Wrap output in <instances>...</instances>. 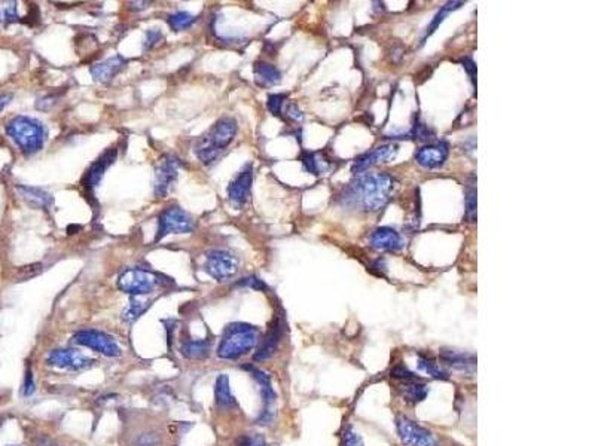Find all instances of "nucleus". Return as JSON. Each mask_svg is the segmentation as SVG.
I'll return each instance as SVG.
<instances>
[{
	"instance_id": "nucleus-1",
	"label": "nucleus",
	"mask_w": 595,
	"mask_h": 446,
	"mask_svg": "<svg viewBox=\"0 0 595 446\" xmlns=\"http://www.w3.org/2000/svg\"><path fill=\"white\" fill-rule=\"evenodd\" d=\"M396 180L387 173L357 174L339 195L342 207L357 211H378L383 208L394 192Z\"/></svg>"
},
{
	"instance_id": "nucleus-2",
	"label": "nucleus",
	"mask_w": 595,
	"mask_h": 446,
	"mask_svg": "<svg viewBox=\"0 0 595 446\" xmlns=\"http://www.w3.org/2000/svg\"><path fill=\"white\" fill-rule=\"evenodd\" d=\"M238 125L233 118H222L214 124L206 134L196 140L194 146L195 156L204 165H211L222 155L225 149L237 136Z\"/></svg>"
},
{
	"instance_id": "nucleus-3",
	"label": "nucleus",
	"mask_w": 595,
	"mask_h": 446,
	"mask_svg": "<svg viewBox=\"0 0 595 446\" xmlns=\"http://www.w3.org/2000/svg\"><path fill=\"white\" fill-rule=\"evenodd\" d=\"M6 134L20 147L24 155H33L43 147L48 137V129L41 121L20 115V117L8 121Z\"/></svg>"
},
{
	"instance_id": "nucleus-4",
	"label": "nucleus",
	"mask_w": 595,
	"mask_h": 446,
	"mask_svg": "<svg viewBox=\"0 0 595 446\" xmlns=\"http://www.w3.org/2000/svg\"><path fill=\"white\" fill-rule=\"evenodd\" d=\"M259 339L258 327L247 323L226 326L218 349V356L225 360H237L251 353Z\"/></svg>"
},
{
	"instance_id": "nucleus-5",
	"label": "nucleus",
	"mask_w": 595,
	"mask_h": 446,
	"mask_svg": "<svg viewBox=\"0 0 595 446\" xmlns=\"http://www.w3.org/2000/svg\"><path fill=\"white\" fill-rule=\"evenodd\" d=\"M165 283L167 280L164 275L142 268L127 270L118 278V287L131 296H146Z\"/></svg>"
},
{
	"instance_id": "nucleus-6",
	"label": "nucleus",
	"mask_w": 595,
	"mask_h": 446,
	"mask_svg": "<svg viewBox=\"0 0 595 446\" xmlns=\"http://www.w3.org/2000/svg\"><path fill=\"white\" fill-rule=\"evenodd\" d=\"M195 229V221L189 213L181 210L177 206H172L165 208L159 214V223L157 230L155 243L161 241L169 234H189Z\"/></svg>"
},
{
	"instance_id": "nucleus-7",
	"label": "nucleus",
	"mask_w": 595,
	"mask_h": 446,
	"mask_svg": "<svg viewBox=\"0 0 595 446\" xmlns=\"http://www.w3.org/2000/svg\"><path fill=\"white\" fill-rule=\"evenodd\" d=\"M204 270L218 282H226L238 272V259L228 252L213 250L206 256Z\"/></svg>"
},
{
	"instance_id": "nucleus-8",
	"label": "nucleus",
	"mask_w": 595,
	"mask_h": 446,
	"mask_svg": "<svg viewBox=\"0 0 595 446\" xmlns=\"http://www.w3.org/2000/svg\"><path fill=\"white\" fill-rule=\"evenodd\" d=\"M75 342L79 345H84L87 349H91L97 353H100L106 357H120L121 349L110 335L100 332V330H80L75 335Z\"/></svg>"
},
{
	"instance_id": "nucleus-9",
	"label": "nucleus",
	"mask_w": 595,
	"mask_h": 446,
	"mask_svg": "<svg viewBox=\"0 0 595 446\" xmlns=\"http://www.w3.org/2000/svg\"><path fill=\"white\" fill-rule=\"evenodd\" d=\"M396 430H398L402 443L406 446H436L433 435L408 417L396 418Z\"/></svg>"
},
{
	"instance_id": "nucleus-10",
	"label": "nucleus",
	"mask_w": 595,
	"mask_h": 446,
	"mask_svg": "<svg viewBox=\"0 0 595 446\" xmlns=\"http://www.w3.org/2000/svg\"><path fill=\"white\" fill-rule=\"evenodd\" d=\"M244 371L251 372V375L255 378V381L260 386V395L263 400V410L258 420L259 424L267 425L273 421L274 417V405H275V391L271 384V378L267 372H263L255 366H243Z\"/></svg>"
},
{
	"instance_id": "nucleus-11",
	"label": "nucleus",
	"mask_w": 595,
	"mask_h": 446,
	"mask_svg": "<svg viewBox=\"0 0 595 446\" xmlns=\"http://www.w3.org/2000/svg\"><path fill=\"white\" fill-rule=\"evenodd\" d=\"M46 363L53 368L78 372V371H87L93 368L95 361L78 350L64 349V350H54L49 353Z\"/></svg>"
},
{
	"instance_id": "nucleus-12",
	"label": "nucleus",
	"mask_w": 595,
	"mask_h": 446,
	"mask_svg": "<svg viewBox=\"0 0 595 446\" xmlns=\"http://www.w3.org/2000/svg\"><path fill=\"white\" fill-rule=\"evenodd\" d=\"M180 170V161L173 155H164L155 170L154 192L158 198H164L177 180Z\"/></svg>"
},
{
	"instance_id": "nucleus-13",
	"label": "nucleus",
	"mask_w": 595,
	"mask_h": 446,
	"mask_svg": "<svg viewBox=\"0 0 595 446\" xmlns=\"http://www.w3.org/2000/svg\"><path fill=\"white\" fill-rule=\"evenodd\" d=\"M252 184H253V167H252V164H247L228 186V198L231 204L241 208L247 201H249Z\"/></svg>"
},
{
	"instance_id": "nucleus-14",
	"label": "nucleus",
	"mask_w": 595,
	"mask_h": 446,
	"mask_svg": "<svg viewBox=\"0 0 595 446\" xmlns=\"http://www.w3.org/2000/svg\"><path fill=\"white\" fill-rule=\"evenodd\" d=\"M450 155V146L446 142L426 144L416 152V161L423 169H441Z\"/></svg>"
},
{
	"instance_id": "nucleus-15",
	"label": "nucleus",
	"mask_w": 595,
	"mask_h": 446,
	"mask_svg": "<svg viewBox=\"0 0 595 446\" xmlns=\"http://www.w3.org/2000/svg\"><path fill=\"white\" fill-rule=\"evenodd\" d=\"M396 154H398V146L396 144H383V146H378L372 151L367 152L360 155L352 167V171L354 174H363L367 170L375 167V165L381 164V162H387L389 159L394 158Z\"/></svg>"
},
{
	"instance_id": "nucleus-16",
	"label": "nucleus",
	"mask_w": 595,
	"mask_h": 446,
	"mask_svg": "<svg viewBox=\"0 0 595 446\" xmlns=\"http://www.w3.org/2000/svg\"><path fill=\"white\" fill-rule=\"evenodd\" d=\"M117 155H118L117 147H110L100 158L94 161L91 164V167L87 170L85 176L82 177V186H84L87 191L93 192L98 186V184H100L105 171L115 162V159H117Z\"/></svg>"
},
{
	"instance_id": "nucleus-17",
	"label": "nucleus",
	"mask_w": 595,
	"mask_h": 446,
	"mask_svg": "<svg viewBox=\"0 0 595 446\" xmlns=\"http://www.w3.org/2000/svg\"><path fill=\"white\" fill-rule=\"evenodd\" d=\"M369 244L372 249L378 252H398L404 247V240L396 229L381 226L377 228L371 234Z\"/></svg>"
},
{
	"instance_id": "nucleus-18",
	"label": "nucleus",
	"mask_w": 595,
	"mask_h": 446,
	"mask_svg": "<svg viewBox=\"0 0 595 446\" xmlns=\"http://www.w3.org/2000/svg\"><path fill=\"white\" fill-rule=\"evenodd\" d=\"M283 336V322L280 317H275V320L273 322L268 334L265 335V338L262 339L260 345L258 346V350L255 353V360L256 361H265L268 359H271L274 356V353L278 349V344L282 341Z\"/></svg>"
},
{
	"instance_id": "nucleus-19",
	"label": "nucleus",
	"mask_w": 595,
	"mask_h": 446,
	"mask_svg": "<svg viewBox=\"0 0 595 446\" xmlns=\"http://www.w3.org/2000/svg\"><path fill=\"white\" fill-rule=\"evenodd\" d=\"M127 63L128 61L124 57L115 55V57H110V58H107L102 63H97V64L91 65L90 72H91L94 80L100 82V84H109V82L115 76L120 75L124 70Z\"/></svg>"
},
{
	"instance_id": "nucleus-20",
	"label": "nucleus",
	"mask_w": 595,
	"mask_h": 446,
	"mask_svg": "<svg viewBox=\"0 0 595 446\" xmlns=\"http://www.w3.org/2000/svg\"><path fill=\"white\" fill-rule=\"evenodd\" d=\"M441 359L446 365L456 371L473 373L476 368V357L465 351H456L451 349H443L441 351Z\"/></svg>"
},
{
	"instance_id": "nucleus-21",
	"label": "nucleus",
	"mask_w": 595,
	"mask_h": 446,
	"mask_svg": "<svg viewBox=\"0 0 595 446\" xmlns=\"http://www.w3.org/2000/svg\"><path fill=\"white\" fill-rule=\"evenodd\" d=\"M16 192L23 198V200L30 204L31 207H36V208H48L49 206L53 204V195L48 193L45 189L42 188H35V186H16Z\"/></svg>"
},
{
	"instance_id": "nucleus-22",
	"label": "nucleus",
	"mask_w": 595,
	"mask_h": 446,
	"mask_svg": "<svg viewBox=\"0 0 595 446\" xmlns=\"http://www.w3.org/2000/svg\"><path fill=\"white\" fill-rule=\"evenodd\" d=\"M253 72H255L256 84L260 87H274L282 82V72L270 63L258 61L255 64Z\"/></svg>"
},
{
	"instance_id": "nucleus-23",
	"label": "nucleus",
	"mask_w": 595,
	"mask_h": 446,
	"mask_svg": "<svg viewBox=\"0 0 595 446\" xmlns=\"http://www.w3.org/2000/svg\"><path fill=\"white\" fill-rule=\"evenodd\" d=\"M214 399L221 409H233L237 406L236 398L231 393L229 387V376L222 373L218 376L216 384H214Z\"/></svg>"
},
{
	"instance_id": "nucleus-24",
	"label": "nucleus",
	"mask_w": 595,
	"mask_h": 446,
	"mask_svg": "<svg viewBox=\"0 0 595 446\" xmlns=\"http://www.w3.org/2000/svg\"><path fill=\"white\" fill-rule=\"evenodd\" d=\"M399 391L406 402L416 405L426 399L428 388L424 383L417 381V378H416V379H411V381H401Z\"/></svg>"
},
{
	"instance_id": "nucleus-25",
	"label": "nucleus",
	"mask_w": 595,
	"mask_h": 446,
	"mask_svg": "<svg viewBox=\"0 0 595 446\" xmlns=\"http://www.w3.org/2000/svg\"><path fill=\"white\" fill-rule=\"evenodd\" d=\"M211 350V339H191L180 346V353L191 360H204Z\"/></svg>"
},
{
	"instance_id": "nucleus-26",
	"label": "nucleus",
	"mask_w": 595,
	"mask_h": 446,
	"mask_svg": "<svg viewBox=\"0 0 595 446\" xmlns=\"http://www.w3.org/2000/svg\"><path fill=\"white\" fill-rule=\"evenodd\" d=\"M151 307V301L144 299L143 296H131L130 299V305L128 308H125V311L122 312V319L128 323L137 320L142 314Z\"/></svg>"
},
{
	"instance_id": "nucleus-27",
	"label": "nucleus",
	"mask_w": 595,
	"mask_h": 446,
	"mask_svg": "<svg viewBox=\"0 0 595 446\" xmlns=\"http://www.w3.org/2000/svg\"><path fill=\"white\" fill-rule=\"evenodd\" d=\"M461 5H463V2H448V4H445V5H443L439 11H438V14L435 15L433 21L427 26L426 33H424V38H423V43H424V41H426L428 36H432V35H433V33L436 31V28L441 26V23L445 20V16L448 15L450 12H453V11L458 9Z\"/></svg>"
},
{
	"instance_id": "nucleus-28",
	"label": "nucleus",
	"mask_w": 595,
	"mask_h": 446,
	"mask_svg": "<svg viewBox=\"0 0 595 446\" xmlns=\"http://www.w3.org/2000/svg\"><path fill=\"white\" fill-rule=\"evenodd\" d=\"M195 21H196L195 16L191 15L189 12H185V11H180V12H176V14L170 15L169 20H167L169 26L176 31H181V30H186V28L192 27Z\"/></svg>"
},
{
	"instance_id": "nucleus-29",
	"label": "nucleus",
	"mask_w": 595,
	"mask_h": 446,
	"mask_svg": "<svg viewBox=\"0 0 595 446\" xmlns=\"http://www.w3.org/2000/svg\"><path fill=\"white\" fill-rule=\"evenodd\" d=\"M418 368L427 373L428 376H432L435 379H448L450 375L445 369H442L438 363H435L433 360L427 359V357H420L418 360Z\"/></svg>"
},
{
	"instance_id": "nucleus-30",
	"label": "nucleus",
	"mask_w": 595,
	"mask_h": 446,
	"mask_svg": "<svg viewBox=\"0 0 595 446\" xmlns=\"http://www.w3.org/2000/svg\"><path fill=\"white\" fill-rule=\"evenodd\" d=\"M19 21H20V16H19V11H16L15 2H8V4L0 5V24L9 26Z\"/></svg>"
},
{
	"instance_id": "nucleus-31",
	"label": "nucleus",
	"mask_w": 595,
	"mask_h": 446,
	"mask_svg": "<svg viewBox=\"0 0 595 446\" xmlns=\"http://www.w3.org/2000/svg\"><path fill=\"white\" fill-rule=\"evenodd\" d=\"M301 162H302V165H304V169L308 171V173H311V174H320V171H322V167H320V161L317 159V156H316V154L314 152H302V155H301Z\"/></svg>"
},
{
	"instance_id": "nucleus-32",
	"label": "nucleus",
	"mask_w": 595,
	"mask_h": 446,
	"mask_svg": "<svg viewBox=\"0 0 595 446\" xmlns=\"http://www.w3.org/2000/svg\"><path fill=\"white\" fill-rule=\"evenodd\" d=\"M286 98H288V94H271L267 102L268 110L273 115H275V117H282V110H283V106L286 105Z\"/></svg>"
},
{
	"instance_id": "nucleus-33",
	"label": "nucleus",
	"mask_w": 595,
	"mask_h": 446,
	"mask_svg": "<svg viewBox=\"0 0 595 446\" xmlns=\"http://www.w3.org/2000/svg\"><path fill=\"white\" fill-rule=\"evenodd\" d=\"M466 219L469 222H475L476 219V189L473 184L466 191Z\"/></svg>"
},
{
	"instance_id": "nucleus-34",
	"label": "nucleus",
	"mask_w": 595,
	"mask_h": 446,
	"mask_svg": "<svg viewBox=\"0 0 595 446\" xmlns=\"http://www.w3.org/2000/svg\"><path fill=\"white\" fill-rule=\"evenodd\" d=\"M342 446H365V443L354 428L349 425L342 433Z\"/></svg>"
},
{
	"instance_id": "nucleus-35",
	"label": "nucleus",
	"mask_w": 595,
	"mask_h": 446,
	"mask_svg": "<svg viewBox=\"0 0 595 446\" xmlns=\"http://www.w3.org/2000/svg\"><path fill=\"white\" fill-rule=\"evenodd\" d=\"M237 446H267V440L262 435H243L237 439Z\"/></svg>"
},
{
	"instance_id": "nucleus-36",
	"label": "nucleus",
	"mask_w": 595,
	"mask_h": 446,
	"mask_svg": "<svg viewBox=\"0 0 595 446\" xmlns=\"http://www.w3.org/2000/svg\"><path fill=\"white\" fill-rule=\"evenodd\" d=\"M42 263H33V265H27L19 270L16 272V282H24V280H28L31 277H35L38 274L42 272Z\"/></svg>"
},
{
	"instance_id": "nucleus-37",
	"label": "nucleus",
	"mask_w": 595,
	"mask_h": 446,
	"mask_svg": "<svg viewBox=\"0 0 595 446\" xmlns=\"http://www.w3.org/2000/svg\"><path fill=\"white\" fill-rule=\"evenodd\" d=\"M282 115H285V120H289L292 122H302V120H304L302 112L300 110V107H298L293 103L285 105L283 110H282Z\"/></svg>"
},
{
	"instance_id": "nucleus-38",
	"label": "nucleus",
	"mask_w": 595,
	"mask_h": 446,
	"mask_svg": "<svg viewBox=\"0 0 595 446\" xmlns=\"http://www.w3.org/2000/svg\"><path fill=\"white\" fill-rule=\"evenodd\" d=\"M237 286H243V287H251V289H253V290H258V292H265V290H268V286L262 282L260 278H258V277H247V278H241L240 282L237 283Z\"/></svg>"
},
{
	"instance_id": "nucleus-39",
	"label": "nucleus",
	"mask_w": 595,
	"mask_h": 446,
	"mask_svg": "<svg viewBox=\"0 0 595 446\" xmlns=\"http://www.w3.org/2000/svg\"><path fill=\"white\" fill-rule=\"evenodd\" d=\"M159 442H161V439H159L158 433L146 432V433H142L140 436H137L135 445L136 446H158Z\"/></svg>"
},
{
	"instance_id": "nucleus-40",
	"label": "nucleus",
	"mask_w": 595,
	"mask_h": 446,
	"mask_svg": "<svg viewBox=\"0 0 595 446\" xmlns=\"http://www.w3.org/2000/svg\"><path fill=\"white\" fill-rule=\"evenodd\" d=\"M162 33L158 28H152V30H147L146 33V38H144V49H152L155 45H158L162 41Z\"/></svg>"
},
{
	"instance_id": "nucleus-41",
	"label": "nucleus",
	"mask_w": 595,
	"mask_h": 446,
	"mask_svg": "<svg viewBox=\"0 0 595 446\" xmlns=\"http://www.w3.org/2000/svg\"><path fill=\"white\" fill-rule=\"evenodd\" d=\"M391 375L394 376V378H398L399 381H411V379H416L417 376L412 373L411 371H408V368H405V366H396L393 371H391Z\"/></svg>"
},
{
	"instance_id": "nucleus-42",
	"label": "nucleus",
	"mask_w": 595,
	"mask_h": 446,
	"mask_svg": "<svg viewBox=\"0 0 595 446\" xmlns=\"http://www.w3.org/2000/svg\"><path fill=\"white\" fill-rule=\"evenodd\" d=\"M33 393H35V381H33V373L28 369L24 379V395H31Z\"/></svg>"
},
{
	"instance_id": "nucleus-43",
	"label": "nucleus",
	"mask_w": 595,
	"mask_h": 446,
	"mask_svg": "<svg viewBox=\"0 0 595 446\" xmlns=\"http://www.w3.org/2000/svg\"><path fill=\"white\" fill-rule=\"evenodd\" d=\"M463 68H465V69L468 70V73H469V76H470L472 82H475V73H476V65H475L473 60H472V58H465V60H463Z\"/></svg>"
},
{
	"instance_id": "nucleus-44",
	"label": "nucleus",
	"mask_w": 595,
	"mask_h": 446,
	"mask_svg": "<svg viewBox=\"0 0 595 446\" xmlns=\"http://www.w3.org/2000/svg\"><path fill=\"white\" fill-rule=\"evenodd\" d=\"M12 100V94H2L0 95V112H2Z\"/></svg>"
},
{
	"instance_id": "nucleus-45",
	"label": "nucleus",
	"mask_w": 595,
	"mask_h": 446,
	"mask_svg": "<svg viewBox=\"0 0 595 446\" xmlns=\"http://www.w3.org/2000/svg\"><path fill=\"white\" fill-rule=\"evenodd\" d=\"M8 446H14V445H8Z\"/></svg>"
}]
</instances>
